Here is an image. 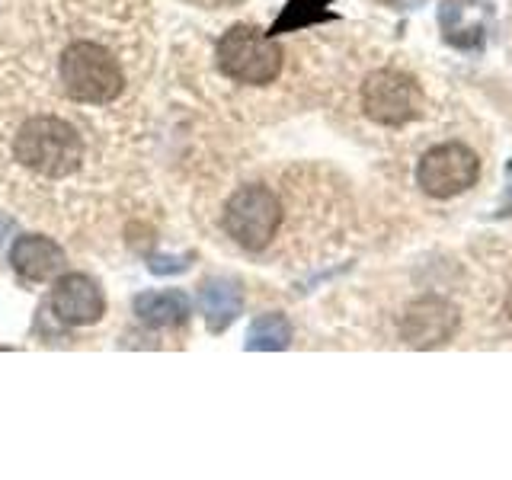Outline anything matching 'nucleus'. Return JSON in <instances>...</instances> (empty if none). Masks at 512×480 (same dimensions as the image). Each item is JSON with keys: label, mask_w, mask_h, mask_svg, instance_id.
Wrapping results in <instances>:
<instances>
[{"label": "nucleus", "mask_w": 512, "mask_h": 480, "mask_svg": "<svg viewBox=\"0 0 512 480\" xmlns=\"http://www.w3.org/2000/svg\"><path fill=\"white\" fill-rule=\"evenodd\" d=\"M458 330V311L445 298H420L413 301L404 320H400V336L413 349H436L445 346Z\"/></svg>", "instance_id": "obj_7"}, {"label": "nucleus", "mask_w": 512, "mask_h": 480, "mask_svg": "<svg viewBox=\"0 0 512 480\" xmlns=\"http://www.w3.org/2000/svg\"><path fill=\"white\" fill-rule=\"evenodd\" d=\"M58 84L71 103L109 106L125 90V68L109 52V45L96 39H77L58 58Z\"/></svg>", "instance_id": "obj_2"}, {"label": "nucleus", "mask_w": 512, "mask_h": 480, "mask_svg": "<svg viewBox=\"0 0 512 480\" xmlns=\"http://www.w3.org/2000/svg\"><path fill=\"white\" fill-rule=\"evenodd\" d=\"M215 61H218V71L224 77L237 80V84L266 87L282 74L285 52L276 42V36H269L260 26L237 23L218 39Z\"/></svg>", "instance_id": "obj_3"}, {"label": "nucleus", "mask_w": 512, "mask_h": 480, "mask_svg": "<svg viewBox=\"0 0 512 480\" xmlns=\"http://www.w3.org/2000/svg\"><path fill=\"white\" fill-rule=\"evenodd\" d=\"M10 266L26 282H48L64 269V250L52 237L20 234L10 247Z\"/></svg>", "instance_id": "obj_9"}, {"label": "nucleus", "mask_w": 512, "mask_h": 480, "mask_svg": "<svg viewBox=\"0 0 512 480\" xmlns=\"http://www.w3.org/2000/svg\"><path fill=\"white\" fill-rule=\"evenodd\" d=\"M135 317L151 330H176L189 324L192 301L180 288H164V292H141L132 301Z\"/></svg>", "instance_id": "obj_10"}, {"label": "nucleus", "mask_w": 512, "mask_h": 480, "mask_svg": "<svg viewBox=\"0 0 512 480\" xmlns=\"http://www.w3.org/2000/svg\"><path fill=\"white\" fill-rule=\"evenodd\" d=\"M244 346L250 352H282L292 346V324L285 314H260L247 330Z\"/></svg>", "instance_id": "obj_14"}, {"label": "nucleus", "mask_w": 512, "mask_h": 480, "mask_svg": "<svg viewBox=\"0 0 512 480\" xmlns=\"http://www.w3.org/2000/svg\"><path fill=\"white\" fill-rule=\"evenodd\" d=\"M87 144L80 128L52 112L26 119L13 135V160L42 180H68L84 167Z\"/></svg>", "instance_id": "obj_1"}, {"label": "nucleus", "mask_w": 512, "mask_h": 480, "mask_svg": "<svg viewBox=\"0 0 512 480\" xmlns=\"http://www.w3.org/2000/svg\"><path fill=\"white\" fill-rule=\"evenodd\" d=\"M186 266H189L186 256H167V253L151 256V263H148L154 276H176V272H186Z\"/></svg>", "instance_id": "obj_15"}, {"label": "nucleus", "mask_w": 512, "mask_h": 480, "mask_svg": "<svg viewBox=\"0 0 512 480\" xmlns=\"http://www.w3.org/2000/svg\"><path fill=\"white\" fill-rule=\"evenodd\" d=\"M464 16H468V4H464V0H445L439 10L442 36L455 48H480L484 45V23L480 20L468 23Z\"/></svg>", "instance_id": "obj_12"}, {"label": "nucleus", "mask_w": 512, "mask_h": 480, "mask_svg": "<svg viewBox=\"0 0 512 480\" xmlns=\"http://www.w3.org/2000/svg\"><path fill=\"white\" fill-rule=\"evenodd\" d=\"M199 308L205 314V327L224 333L244 311V292L234 279H208L199 288Z\"/></svg>", "instance_id": "obj_11"}, {"label": "nucleus", "mask_w": 512, "mask_h": 480, "mask_svg": "<svg viewBox=\"0 0 512 480\" xmlns=\"http://www.w3.org/2000/svg\"><path fill=\"white\" fill-rule=\"evenodd\" d=\"M362 109L372 122L388 125V128H400V125H407V122L423 116L426 100H423L420 84H416L410 74L394 71V68H381V71L365 77Z\"/></svg>", "instance_id": "obj_5"}, {"label": "nucleus", "mask_w": 512, "mask_h": 480, "mask_svg": "<svg viewBox=\"0 0 512 480\" xmlns=\"http://www.w3.org/2000/svg\"><path fill=\"white\" fill-rule=\"evenodd\" d=\"M224 231L234 237L237 247L250 253H260L272 244L279 224H282V202L279 196L263 183L240 186L224 205Z\"/></svg>", "instance_id": "obj_4"}, {"label": "nucleus", "mask_w": 512, "mask_h": 480, "mask_svg": "<svg viewBox=\"0 0 512 480\" xmlns=\"http://www.w3.org/2000/svg\"><path fill=\"white\" fill-rule=\"evenodd\" d=\"M480 176V157L468 144L445 141L429 148L416 164V183L432 199H452L468 192Z\"/></svg>", "instance_id": "obj_6"}, {"label": "nucleus", "mask_w": 512, "mask_h": 480, "mask_svg": "<svg viewBox=\"0 0 512 480\" xmlns=\"http://www.w3.org/2000/svg\"><path fill=\"white\" fill-rule=\"evenodd\" d=\"M506 314H509V320H512V295H509V301H506Z\"/></svg>", "instance_id": "obj_17"}, {"label": "nucleus", "mask_w": 512, "mask_h": 480, "mask_svg": "<svg viewBox=\"0 0 512 480\" xmlns=\"http://www.w3.org/2000/svg\"><path fill=\"white\" fill-rule=\"evenodd\" d=\"M506 180H509V189H506V208H503V212L512 215V160L506 164Z\"/></svg>", "instance_id": "obj_16"}, {"label": "nucleus", "mask_w": 512, "mask_h": 480, "mask_svg": "<svg viewBox=\"0 0 512 480\" xmlns=\"http://www.w3.org/2000/svg\"><path fill=\"white\" fill-rule=\"evenodd\" d=\"M330 4L333 0H288L279 13V20L269 26V36H282V32H298V29L336 20V13L327 10Z\"/></svg>", "instance_id": "obj_13"}, {"label": "nucleus", "mask_w": 512, "mask_h": 480, "mask_svg": "<svg viewBox=\"0 0 512 480\" xmlns=\"http://www.w3.org/2000/svg\"><path fill=\"white\" fill-rule=\"evenodd\" d=\"M52 311L61 324L68 327H90L100 324L106 314L103 288L96 285L84 272H68L52 288Z\"/></svg>", "instance_id": "obj_8"}]
</instances>
